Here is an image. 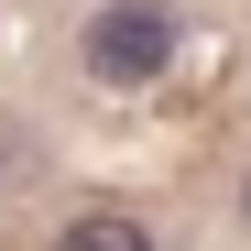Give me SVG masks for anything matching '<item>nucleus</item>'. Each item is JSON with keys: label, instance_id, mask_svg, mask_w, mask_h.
Masks as SVG:
<instances>
[{"label": "nucleus", "instance_id": "f257e3e1", "mask_svg": "<svg viewBox=\"0 0 251 251\" xmlns=\"http://www.w3.org/2000/svg\"><path fill=\"white\" fill-rule=\"evenodd\" d=\"M76 55H88L99 88H153V76L175 66V11H164V0H109V11H88Z\"/></svg>", "mask_w": 251, "mask_h": 251}, {"label": "nucleus", "instance_id": "f03ea898", "mask_svg": "<svg viewBox=\"0 0 251 251\" xmlns=\"http://www.w3.org/2000/svg\"><path fill=\"white\" fill-rule=\"evenodd\" d=\"M55 251H153V229H142V219H120V207H88V219H66V229H55Z\"/></svg>", "mask_w": 251, "mask_h": 251}, {"label": "nucleus", "instance_id": "7ed1b4c3", "mask_svg": "<svg viewBox=\"0 0 251 251\" xmlns=\"http://www.w3.org/2000/svg\"><path fill=\"white\" fill-rule=\"evenodd\" d=\"M240 219H251V175H240Z\"/></svg>", "mask_w": 251, "mask_h": 251}]
</instances>
